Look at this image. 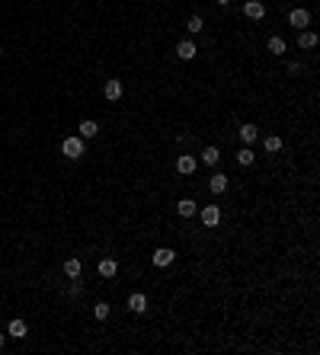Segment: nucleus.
<instances>
[{
  "label": "nucleus",
  "mask_w": 320,
  "mask_h": 355,
  "mask_svg": "<svg viewBox=\"0 0 320 355\" xmlns=\"http://www.w3.org/2000/svg\"><path fill=\"white\" fill-rule=\"evenodd\" d=\"M218 160H221V151H218V147H205V151H202V163H208V167H215Z\"/></svg>",
  "instance_id": "obj_18"
},
{
  "label": "nucleus",
  "mask_w": 320,
  "mask_h": 355,
  "mask_svg": "<svg viewBox=\"0 0 320 355\" xmlns=\"http://www.w3.org/2000/svg\"><path fill=\"white\" fill-rule=\"evenodd\" d=\"M0 352H3V333H0Z\"/></svg>",
  "instance_id": "obj_24"
},
{
  "label": "nucleus",
  "mask_w": 320,
  "mask_h": 355,
  "mask_svg": "<svg viewBox=\"0 0 320 355\" xmlns=\"http://www.w3.org/2000/svg\"><path fill=\"white\" fill-rule=\"evenodd\" d=\"M253 160H256L253 147H243V151H237V163H240V167H250Z\"/></svg>",
  "instance_id": "obj_19"
},
{
  "label": "nucleus",
  "mask_w": 320,
  "mask_h": 355,
  "mask_svg": "<svg viewBox=\"0 0 320 355\" xmlns=\"http://www.w3.org/2000/svg\"><path fill=\"white\" fill-rule=\"evenodd\" d=\"M115 269H119V266H115V259H99V275H103V278H112Z\"/></svg>",
  "instance_id": "obj_17"
},
{
  "label": "nucleus",
  "mask_w": 320,
  "mask_h": 355,
  "mask_svg": "<svg viewBox=\"0 0 320 355\" xmlns=\"http://www.w3.org/2000/svg\"><path fill=\"white\" fill-rule=\"evenodd\" d=\"M173 250H170V247H160V250H154V266H160V269H163V266H170V263H173Z\"/></svg>",
  "instance_id": "obj_9"
},
{
  "label": "nucleus",
  "mask_w": 320,
  "mask_h": 355,
  "mask_svg": "<svg viewBox=\"0 0 320 355\" xmlns=\"http://www.w3.org/2000/svg\"><path fill=\"white\" fill-rule=\"evenodd\" d=\"M96 132H99V125L93 119H84L80 122V138H96Z\"/></svg>",
  "instance_id": "obj_13"
},
{
  "label": "nucleus",
  "mask_w": 320,
  "mask_h": 355,
  "mask_svg": "<svg viewBox=\"0 0 320 355\" xmlns=\"http://www.w3.org/2000/svg\"><path fill=\"white\" fill-rule=\"evenodd\" d=\"M218 3H230V0H218Z\"/></svg>",
  "instance_id": "obj_25"
},
{
  "label": "nucleus",
  "mask_w": 320,
  "mask_h": 355,
  "mask_svg": "<svg viewBox=\"0 0 320 355\" xmlns=\"http://www.w3.org/2000/svg\"><path fill=\"white\" fill-rule=\"evenodd\" d=\"M176 54H180L183 61H192L195 54H199V48H195L192 39H183V42H176Z\"/></svg>",
  "instance_id": "obj_3"
},
{
  "label": "nucleus",
  "mask_w": 320,
  "mask_h": 355,
  "mask_svg": "<svg viewBox=\"0 0 320 355\" xmlns=\"http://www.w3.org/2000/svg\"><path fill=\"white\" fill-rule=\"evenodd\" d=\"M243 13H247L250 19H263L266 16V6H263L260 0H247V3H243Z\"/></svg>",
  "instance_id": "obj_7"
},
{
  "label": "nucleus",
  "mask_w": 320,
  "mask_h": 355,
  "mask_svg": "<svg viewBox=\"0 0 320 355\" xmlns=\"http://www.w3.org/2000/svg\"><path fill=\"white\" fill-rule=\"evenodd\" d=\"M314 45H317V32H308V29L298 32V48H314Z\"/></svg>",
  "instance_id": "obj_11"
},
{
  "label": "nucleus",
  "mask_w": 320,
  "mask_h": 355,
  "mask_svg": "<svg viewBox=\"0 0 320 355\" xmlns=\"http://www.w3.org/2000/svg\"><path fill=\"white\" fill-rule=\"evenodd\" d=\"M128 311H132V313H144V311H147V295L135 291V295L128 298Z\"/></svg>",
  "instance_id": "obj_6"
},
{
  "label": "nucleus",
  "mask_w": 320,
  "mask_h": 355,
  "mask_svg": "<svg viewBox=\"0 0 320 355\" xmlns=\"http://www.w3.org/2000/svg\"><path fill=\"white\" fill-rule=\"evenodd\" d=\"M202 26H205V23H202V16H189L186 29H189V32H192V36H195V32H202Z\"/></svg>",
  "instance_id": "obj_22"
},
{
  "label": "nucleus",
  "mask_w": 320,
  "mask_h": 355,
  "mask_svg": "<svg viewBox=\"0 0 320 355\" xmlns=\"http://www.w3.org/2000/svg\"><path fill=\"white\" fill-rule=\"evenodd\" d=\"M176 211H180V218H192L199 211V205H195V199H180L176 202Z\"/></svg>",
  "instance_id": "obj_8"
},
{
  "label": "nucleus",
  "mask_w": 320,
  "mask_h": 355,
  "mask_svg": "<svg viewBox=\"0 0 320 355\" xmlns=\"http://www.w3.org/2000/svg\"><path fill=\"white\" fill-rule=\"evenodd\" d=\"M208 189H212L215 195H221L224 189H228V176H224V173H215L212 179H208Z\"/></svg>",
  "instance_id": "obj_10"
},
{
  "label": "nucleus",
  "mask_w": 320,
  "mask_h": 355,
  "mask_svg": "<svg viewBox=\"0 0 320 355\" xmlns=\"http://www.w3.org/2000/svg\"><path fill=\"white\" fill-rule=\"evenodd\" d=\"M61 154L71 157V160H77V157H84V138H64V144H61Z\"/></svg>",
  "instance_id": "obj_1"
},
{
  "label": "nucleus",
  "mask_w": 320,
  "mask_h": 355,
  "mask_svg": "<svg viewBox=\"0 0 320 355\" xmlns=\"http://www.w3.org/2000/svg\"><path fill=\"white\" fill-rule=\"evenodd\" d=\"M240 138L247 141V144H253V141L260 138V128H256V125H250V122H247V125H240Z\"/></svg>",
  "instance_id": "obj_15"
},
{
  "label": "nucleus",
  "mask_w": 320,
  "mask_h": 355,
  "mask_svg": "<svg viewBox=\"0 0 320 355\" xmlns=\"http://www.w3.org/2000/svg\"><path fill=\"white\" fill-rule=\"evenodd\" d=\"M0 54H3V48H0Z\"/></svg>",
  "instance_id": "obj_26"
},
{
  "label": "nucleus",
  "mask_w": 320,
  "mask_h": 355,
  "mask_svg": "<svg viewBox=\"0 0 320 355\" xmlns=\"http://www.w3.org/2000/svg\"><path fill=\"white\" fill-rule=\"evenodd\" d=\"M218 221H221V208H218V205H205V208H202V224H205V227H215Z\"/></svg>",
  "instance_id": "obj_4"
},
{
  "label": "nucleus",
  "mask_w": 320,
  "mask_h": 355,
  "mask_svg": "<svg viewBox=\"0 0 320 355\" xmlns=\"http://www.w3.org/2000/svg\"><path fill=\"white\" fill-rule=\"evenodd\" d=\"M176 170H180V173H183V176H189V173H192V170H195V157H189V154H183V157H180V160H176Z\"/></svg>",
  "instance_id": "obj_12"
},
{
  "label": "nucleus",
  "mask_w": 320,
  "mask_h": 355,
  "mask_svg": "<svg viewBox=\"0 0 320 355\" xmlns=\"http://www.w3.org/2000/svg\"><path fill=\"white\" fill-rule=\"evenodd\" d=\"M288 23L301 32V29H308V26H311V13L304 10V6H301V10H291V13H288Z\"/></svg>",
  "instance_id": "obj_2"
},
{
  "label": "nucleus",
  "mask_w": 320,
  "mask_h": 355,
  "mask_svg": "<svg viewBox=\"0 0 320 355\" xmlns=\"http://www.w3.org/2000/svg\"><path fill=\"white\" fill-rule=\"evenodd\" d=\"M64 275H67V278H80V259H77V256H71V259L64 263Z\"/></svg>",
  "instance_id": "obj_16"
},
{
  "label": "nucleus",
  "mask_w": 320,
  "mask_h": 355,
  "mask_svg": "<svg viewBox=\"0 0 320 355\" xmlns=\"http://www.w3.org/2000/svg\"><path fill=\"white\" fill-rule=\"evenodd\" d=\"M6 333H10L13 339H23V336H26L29 330H26V323H23V320H10V326H6Z\"/></svg>",
  "instance_id": "obj_14"
},
{
  "label": "nucleus",
  "mask_w": 320,
  "mask_h": 355,
  "mask_svg": "<svg viewBox=\"0 0 320 355\" xmlns=\"http://www.w3.org/2000/svg\"><path fill=\"white\" fill-rule=\"evenodd\" d=\"M263 147H266L269 154H278V151H282V138H278V134H269V138L263 141Z\"/></svg>",
  "instance_id": "obj_20"
},
{
  "label": "nucleus",
  "mask_w": 320,
  "mask_h": 355,
  "mask_svg": "<svg viewBox=\"0 0 320 355\" xmlns=\"http://www.w3.org/2000/svg\"><path fill=\"white\" fill-rule=\"evenodd\" d=\"M103 93H106V99L109 102H119L122 99V80H106V87H103Z\"/></svg>",
  "instance_id": "obj_5"
},
{
  "label": "nucleus",
  "mask_w": 320,
  "mask_h": 355,
  "mask_svg": "<svg viewBox=\"0 0 320 355\" xmlns=\"http://www.w3.org/2000/svg\"><path fill=\"white\" fill-rule=\"evenodd\" d=\"M93 313H96V320H106V317H109V304H106V301H99L96 307H93Z\"/></svg>",
  "instance_id": "obj_23"
},
{
  "label": "nucleus",
  "mask_w": 320,
  "mask_h": 355,
  "mask_svg": "<svg viewBox=\"0 0 320 355\" xmlns=\"http://www.w3.org/2000/svg\"><path fill=\"white\" fill-rule=\"evenodd\" d=\"M269 51H272V54H285V39L272 36V39H269Z\"/></svg>",
  "instance_id": "obj_21"
}]
</instances>
